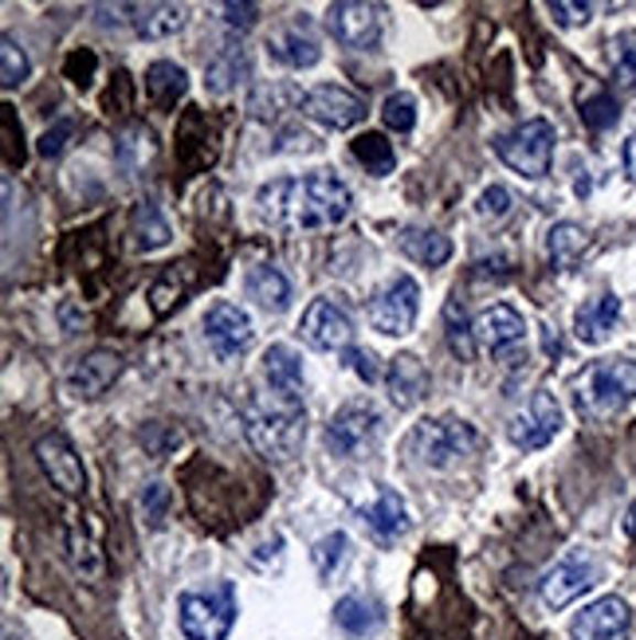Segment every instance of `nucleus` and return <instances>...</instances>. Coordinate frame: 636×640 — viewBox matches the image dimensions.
Returning a JSON list of instances; mask_svg holds the SVG:
<instances>
[{
    "instance_id": "obj_26",
    "label": "nucleus",
    "mask_w": 636,
    "mask_h": 640,
    "mask_svg": "<svg viewBox=\"0 0 636 640\" xmlns=\"http://www.w3.org/2000/svg\"><path fill=\"white\" fill-rule=\"evenodd\" d=\"M170 225H165L162 208L153 205V200H142V205H134V213H130V248L134 252H158V248H165L170 243Z\"/></svg>"
},
{
    "instance_id": "obj_17",
    "label": "nucleus",
    "mask_w": 636,
    "mask_h": 640,
    "mask_svg": "<svg viewBox=\"0 0 636 640\" xmlns=\"http://www.w3.org/2000/svg\"><path fill=\"white\" fill-rule=\"evenodd\" d=\"M118 373H122V354L90 350L67 370V389H72L75 398H87V401L103 398V393L118 381Z\"/></svg>"
},
{
    "instance_id": "obj_16",
    "label": "nucleus",
    "mask_w": 636,
    "mask_h": 640,
    "mask_svg": "<svg viewBox=\"0 0 636 640\" xmlns=\"http://www.w3.org/2000/svg\"><path fill=\"white\" fill-rule=\"evenodd\" d=\"M36 460H40V468L47 471V479L60 487L63 496H79L83 487H87V471H83L79 452L72 448V441H67V436H60V433L40 436V441H36Z\"/></svg>"
},
{
    "instance_id": "obj_23",
    "label": "nucleus",
    "mask_w": 636,
    "mask_h": 640,
    "mask_svg": "<svg viewBox=\"0 0 636 640\" xmlns=\"http://www.w3.org/2000/svg\"><path fill=\"white\" fill-rule=\"evenodd\" d=\"M268 55L276 59V64L303 72V67H314L319 59H323V47L314 44V40L306 36V32L299 24H288V28H279V32H271Z\"/></svg>"
},
{
    "instance_id": "obj_34",
    "label": "nucleus",
    "mask_w": 636,
    "mask_h": 640,
    "mask_svg": "<svg viewBox=\"0 0 636 640\" xmlns=\"http://www.w3.org/2000/svg\"><path fill=\"white\" fill-rule=\"evenodd\" d=\"M349 150H354V158H358V162L366 165V173H374V177H386V173H394V165H397L394 142H386V134H374V130L354 138Z\"/></svg>"
},
{
    "instance_id": "obj_12",
    "label": "nucleus",
    "mask_w": 636,
    "mask_h": 640,
    "mask_svg": "<svg viewBox=\"0 0 636 640\" xmlns=\"http://www.w3.org/2000/svg\"><path fill=\"white\" fill-rule=\"evenodd\" d=\"M205 338H208V346H213L216 358L236 361L251 346V338H256V326H251L248 311L220 299V303H213V307L205 311Z\"/></svg>"
},
{
    "instance_id": "obj_32",
    "label": "nucleus",
    "mask_w": 636,
    "mask_h": 640,
    "mask_svg": "<svg viewBox=\"0 0 636 640\" xmlns=\"http://www.w3.org/2000/svg\"><path fill=\"white\" fill-rule=\"evenodd\" d=\"M188 283H193V268H188V263H173V268H165L150 288V311L153 315L158 318L170 315V311L181 303V295L188 291Z\"/></svg>"
},
{
    "instance_id": "obj_8",
    "label": "nucleus",
    "mask_w": 636,
    "mask_h": 640,
    "mask_svg": "<svg viewBox=\"0 0 636 640\" xmlns=\"http://www.w3.org/2000/svg\"><path fill=\"white\" fill-rule=\"evenodd\" d=\"M412 444H417V452H421V460L429 464V468H449L456 456H472L479 436H475V429L467 421L444 416V421L417 424Z\"/></svg>"
},
{
    "instance_id": "obj_35",
    "label": "nucleus",
    "mask_w": 636,
    "mask_h": 640,
    "mask_svg": "<svg viewBox=\"0 0 636 640\" xmlns=\"http://www.w3.org/2000/svg\"><path fill=\"white\" fill-rule=\"evenodd\" d=\"M346 551H349V539L342 531L323 534V539L314 542L311 558H314V570H319V577H323V582H331V577L338 574L342 562H346Z\"/></svg>"
},
{
    "instance_id": "obj_24",
    "label": "nucleus",
    "mask_w": 636,
    "mask_h": 640,
    "mask_svg": "<svg viewBox=\"0 0 636 640\" xmlns=\"http://www.w3.org/2000/svg\"><path fill=\"white\" fill-rule=\"evenodd\" d=\"M397 248L421 268H440V263L452 260V240L444 232H432V228H401Z\"/></svg>"
},
{
    "instance_id": "obj_14",
    "label": "nucleus",
    "mask_w": 636,
    "mask_h": 640,
    "mask_svg": "<svg viewBox=\"0 0 636 640\" xmlns=\"http://www.w3.org/2000/svg\"><path fill=\"white\" fill-rule=\"evenodd\" d=\"M628 629H633V609L617 594L590 601L570 621V637L574 640H628Z\"/></svg>"
},
{
    "instance_id": "obj_15",
    "label": "nucleus",
    "mask_w": 636,
    "mask_h": 640,
    "mask_svg": "<svg viewBox=\"0 0 636 640\" xmlns=\"http://www.w3.org/2000/svg\"><path fill=\"white\" fill-rule=\"evenodd\" d=\"M299 330H303L306 346H314V350H346L349 338H354L349 315L338 303H331V299H314L311 307L303 311Z\"/></svg>"
},
{
    "instance_id": "obj_39",
    "label": "nucleus",
    "mask_w": 636,
    "mask_h": 640,
    "mask_svg": "<svg viewBox=\"0 0 636 640\" xmlns=\"http://www.w3.org/2000/svg\"><path fill=\"white\" fill-rule=\"evenodd\" d=\"M582 118H585V127L593 130H610L617 127V99L613 95H605V90H593V95H582Z\"/></svg>"
},
{
    "instance_id": "obj_43",
    "label": "nucleus",
    "mask_w": 636,
    "mask_h": 640,
    "mask_svg": "<svg viewBox=\"0 0 636 640\" xmlns=\"http://www.w3.org/2000/svg\"><path fill=\"white\" fill-rule=\"evenodd\" d=\"M346 366L354 373H358L366 386H374V381H381V366H377V354L366 350V346H346Z\"/></svg>"
},
{
    "instance_id": "obj_7",
    "label": "nucleus",
    "mask_w": 636,
    "mask_h": 640,
    "mask_svg": "<svg viewBox=\"0 0 636 640\" xmlns=\"http://www.w3.org/2000/svg\"><path fill=\"white\" fill-rule=\"evenodd\" d=\"M326 28L342 47L354 52H374L386 32V9L374 0H338L326 9Z\"/></svg>"
},
{
    "instance_id": "obj_6",
    "label": "nucleus",
    "mask_w": 636,
    "mask_h": 640,
    "mask_svg": "<svg viewBox=\"0 0 636 640\" xmlns=\"http://www.w3.org/2000/svg\"><path fill=\"white\" fill-rule=\"evenodd\" d=\"M417 311H421V288L412 275H394L386 288H377L369 299V326L377 334H389V338H401L417 323Z\"/></svg>"
},
{
    "instance_id": "obj_9",
    "label": "nucleus",
    "mask_w": 636,
    "mask_h": 640,
    "mask_svg": "<svg viewBox=\"0 0 636 640\" xmlns=\"http://www.w3.org/2000/svg\"><path fill=\"white\" fill-rule=\"evenodd\" d=\"M381 436V413L369 401H349L326 424V441L338 456H362Z\"/></svg>"
},
{
    "instance_id": "obj_48",
    "label": "nucleus",
    "mask_w": 636,
    "mask_h": 640,
    "mask_svg": "<svg viewBox=\"0 0 636 640\" xmlns=\"http://www.w3.org/2000/svg\"><path fill=\"white\" fill-rule=\"evenodd\" d=\"M90 72H95V55L90 52H75L72 59H67V75H72L79 87H87L90 83Z\"/></svg>"
},
{
    "instance_id": "obj_2",
    "label": "nucleus",
    "mask_w": 636,
    "mask_h": 640,
    "mask_svg": "<svg viewBox=\"0 0 636 640\" xmlns=\"http://www.w3.org/2000/svg\"><path fill=\"white\" fill-rule=\"evenodd\" d=\"M244 433L251 448L271 456V460H291L306 436L303 401H283L271 393V401H251L244 409Z\"/></svg>"
},
{
    "instance_id": "obj_21",
    "label": "nucleus",
    "mask_w": 636,
    "mask_h": 640,
    "mask_svg": "<svg viewBox=\"0 0 636 640\" xmlns=\"http://www.w3.org/2000/svg\"><path fill=\"white\" fill-rule=\"evenodd\" d=\"M617 318H621V299L617 295H597V299H590V303H582V307H578V315H574L578 343L601 346L613 334Z\"/></svg>"
},
{
    "instance_id": "obj_20",
    "label": "nucleus",
    "mask_w": 636,
    "mask_h": 640,
    "mask_svg": "<svg viewBox=\"0 0 636 640\" xmlns=\"http://www.w3.org/2000/svg\"><path fill=\"white\" fill-rule=\"evenodd\" d=\"M389 401L397 409H412L421 405V398L429 393V370H424V361L417 354H397L389 361Z\"/></svg>"
},
{
    "instance_id": "obj_3",
    "label": "nucleus",
    "mask_w": 636,
    "mask_h": 640,
    "mask_svg": "<svg viewBox=\"0 0 636 640\" xmlns=\"http://www.w3.org/2000/svg\"><path fill=\"white\" fill-rule=\"evenodd\" d=\"M177 621L188 640H228L236 625L233 582H216L208 589H188L177 601Z\"/></svg>"
},
{
    "instance_id": "obj_10",
    "label": "nucleus",
    "mask_w": 636,
    "mask_h": 640,
    "mask_svg": "<svg viewBox=\"0 0 636 640\" xmlns=\"http://www.w3.org/2000/svg\"><path fill=\"white\" fill-rule=\"evenodd\" d=\"M562 424H565V416H562L558 398L550 393V389H538L535 398H530V405L522 409L511 424H507V436H511L515 448L538 452V448H547V444L562 433Z\"/></svg>"
},
{
    "instance_id": "obj_30",
    "label": "nucleus",
    "mask_w": 636,
    "mask_h": 640,
    "mask_svg": "<svg viewBox=\"0 0 636 640\" xmlns=\"http://www.w3.org/2000/svg\"><path fill=\"white\" fill-rule=\"evenodd\" d=\"M334 625L349 637H366L381 625V605L374 597H362V594H346L338 605H334Z\"/></svg>"
},
{
    "instance_id": "obj_38",
    "label": "nucleus",
    "mask_w": 636,
    "mask_h": 640,
    "mask_svg": "<svg viewBox=\"0 0 636 640\" xmlns=\"http://www.w3.org/2000/svg\"><path fill=\"white\" fill-rule=\"evenodd\" d=\"M28 72H32V64H28L24 47H20L12 36L0 40V83L12 90V87H20V83L28 79Z\"/></svg>"
},
{
    "instance_id": "obj_27",
    "label": "nucleus",
    "mask_w": 636,
    "mask_h": 640,
    "mask_svg": "<svg viewBox=\"0 0 636 640\" xmlns=\"http://www.w3.org/2000/svg\"><path fill=\"white\" fill-rule=\"evenodd\" d=\"M188 90V75L185 67L170 64V59H158V64L145 67V95H150L153 107H177V99H185Z\"/></svg>"
},
{
    "instance_id": "obj_25",
    "label": "nucleus",
    "mask_w": 636,
    "mask_h": 640,
    "mask_svg": "<svg viewBox=\"0 0 636 640\" xmlns=\"http://www.w3.org/2000/svg\"><path fill=\"white\" fill-rule=\"evenodd\" d=\"M362 519H366V527L381 542H394V539H401V534L409 531V507H405V499L397 496V491H389V487L377 496L374 507L362 511Z\"/></svg>"
},
{
    "instance_id": "obj_37",
    "label": "nucleus",
    "mask_w": 636,
    "mask_h": 640,
    "mask_svg": "<svg viewBox=\"0 0 636 640\" xmlns=\"http://www.w3.org/2000/svg\"><path fill=\"white\" fill-rule=\"evenodd\" d=\"M444 326H449V350L456 354V358L472 361L475 358V326H467V315L456 299L444 307Z\"/></svg>"
},
{
    "instance_id": "obj_46",
    "label": "nucleus",
    "mask_w": 636,
    "mask_h": 640,
    "mask_svg": "<svg viewBox=\"0 0 636 640\" xmlns=\"http://www.w3.org/2000/svg\"><path fill=\"white\" fill-rule=\"evenodd\" d=\"M165 507H170V487L165 484H150L142 496V511L150 519V527H158L165 519Z\"/></svg>"
},
{
    "instance_id": "obj_31",
    "label": "nucleus",
    "mask_w": 636,
    "mask_h": 640,
    "mask_svg": "<svg viewBox=\"0 0 636 640\" xmlns=\"http://www.w3.org/2000/svg\"><path fill=\"white\" fill-rule=\"evenodd\" d=\"M251 72L248 64V52L244 47H228V52H220L216 59H208L205 67V87L213 90V95H228V90L236 87V83H244Z\"/></svg>"
},
{
    "instance_id": "obj_28",
    "label": "nucleus",
    "mask_w": 636,
    "mask_h": 640,
    "mask_svg": "<svg viewBox=\"0 0 636 640\" xmlns=\"http://www.w3.org/2000/svg\"><path fill=\"white\" fill-rule=\"evenodd\" d=\"M248 295L260 303L268 315H283V311L291 307V283L288 275L279 268H271V263H260V268L248 275Z\"/></svg>"
},
{
    "instance_id": "obj_49",
    "label": "nucleus",
    "mask_w": 636,
    "mask_h": 640,
    "mask_svg": "<svg viewBox=\"0 0 636 640\" xmlns=\"http://www.w3.org/2000/svg\"><path fill=\"white\" fill-rule=\"evenodd\" d=\"M621 165H625L628 181H633V185H636V134L628 138L625 145H621Z\"/></svg>"
},
{
    "instance_id": "obj_33",
    "label": "nucleus",
    "mask_w": 636,
    "mask_h": 640,
    "mask_svg": "<svg viewBox=\"0 0 636 640\" xmlns=\"http://www.w3.org/2000/svg\"><path fill=\"white\" fill-rule=\"evenodd\" d=\"M303 90L299 87H291V83H263L256 95H251V102H248V110L256 118H276V115H283V110H303Z\"/></svg>"
},
{
    "instance_id": "obj_41",
    "label": "nucleus",
    "mask_w": 636,
    "mask_h": 640,
    "mask_svg": "<svg viewBox=\"0 0 636 640\" xmlns=\"http://www.w3.org/2000/svg\"><path fill=\"white\" fill-rule=\"evenodd\" d=\"M67 546H72V562L83 577H99L103 574V562H99V551H95V542L83 539L79 531L67 534Z\"/></svg>"
},
{
    "instance_id": "obj_45",
    "label": "nucleus",
    "mask_w": 636,
    "mask_h": 640,
    "mask_svg": "<svg viewBox=\"0 0 636 640\" xmlns=\"http://www.w3.org/2000/svg\"><path fill=\"white\" fill-rule=\"evenodd\" d=\"M72 130H75V127H72V118H60V122H55L52 130H44V138H40L36 150H40L44 158H60L63 150H67V138H72Z\"/></svg>"
},
{
    "instance_id": "obj_36",
    "label": "nucleus",
    "mask_w": 636,
    "mask_h": 640,
    "mask_svg": "<svg viewBox=\"0 0 636 640\" xmlns=\"http://www.w3.org/2000/svg\"><path fill=\"white\" fill-rule=\"evenodd\" d=\"M613 59V79L621 90H636V32H621L610 44Z\"/></svg>"
},
{
    "instance_id": "obj_40",
    "label": "nucleus",
    "mask_w": 636,
    "mask_h": 640,
    "mask_svg": "<svg viewBox=\"0 0 636 640\" xmlns=\"http://www.w3.org/2000/svg\"><path fill=\"white\" fill-rule=\"evenodd\" d=\"M381 118H386L389 130H397V134H409V130L417 127V102H412V95H405V90L389 95L386 107H381Z\"/></svg>"
},
{
    "instance_id": "obj_47",
    "label": "nucleus",
    "mask_w": 636,
    "mask_h": 640,
    "mask_svg": "<svg viewBox=\"0 0 636 640\" xmlns=\"http://www.w3.org/2000/svg\"><path fill=\"white\" fill-rule=\"evenodd\" d=\"M225 24L248 32V28L260 24V4H225Z\"/></svg>"
},
{
    "instance_id": "obj_22",
    "label": "nucleus",
    "mask_w": 636,
    "mask_h": 640,
    "mask_svg": "<svg viewBox=\"0 0 636 640\" xmlns=\"http://www.w3.org/2000/svg\"><path fill=\"white\" fill-rule=\"evenodd\" d=\"M130 12H134V17H126V20L134 28V36H142V40H170V36H177L188 20L185 4H130Z\"/></svg>"
},
{
    "instance_id": "obj_13",
    "label": "nucleus",
    "mask_w": 636,
    "mask_h": 640,
    "mask_svg": "<svg viewBox=\"0 0 636 640\" xmlns=\"http://www.w3.org/2000/svg\"><path fill=\"white\" fill-rule=\"evenodd\" d=\"M303 115L311 122L326 130H354L366 118V102L354 95L349 87H338V83H319V87L306 90L303 99Z\"/></svg>"
},
{
    "instance_id": "obj_42",
    "label": "nucleus",
    "mask_w": 636,
    "mask_h": 640,
    "mask_svg": "<svg viewBox=\"0 0 636 640\" xmlns=\"http://www.w3.org/2000/svg\"><path fill=\"white\" fill-rule=\"evenodd\" d=\"M511 189H503V185H487L484 193H479V200H475V213L484 220H503L511 217Z\"/></svg>"
},
{
    "instance_id": "obj_18",
    "label": "nucleus",
    "mask_w": 636,
    "mask_h": 640,
    "mask_svg": "<svg viewBox=\"0 0 636 640\" xmlns=\"http://www.w3.org/2000/svg\"><path fill=\"white\" fill-rule=\"evenodd\" d=\"M263 378H268L271 393L283 401H303V358H299L291 346L276 343L263 350Z\"/></svg>"
},
{
    "instance_id": "obj_4",
    "label": "nucleus",
    "mask_w": 636,
    "mask_h": 640,
    "mask_svg": "<svg viewBox=\"0 0 636 640\" xmlns=\"http://www.w3.org/2000/svg\"><path fill=\"white\" fill-rule=\"evenodd\" d=\"M554 127H550L547 118H527L519 122L515 130L495 138V154L507 170L522 173L527 181H538L550 173V162H554Z\"/></svg>"
},
{
    "instance_id": "obj_29",
    "label": "nucleus",
    "mask_w": 636,
    "mask_h": 640,
    "mask_svg": "<svg viewBox=\"0 0 636 640\" xmlns=\"http://www.w3.org/2000/svg\"><path fill=\"white\" fill-rule=\"evenodd\" d=\"M585 248H590V236L574 220H558L547 232V256L558 271H574V263L585 256Z\"/></svg>"
},
{
    "instance_id": "obj_19",
    "label": "nucleus",
    "mask_w": 636,
    "mask_h": 640,
    "mask_svg": "<svg viewBox=\"0 0 636 640\" xmlns=\"http://www.w3.org/2000/svg\"><path fill=\"white\" fill-rule=\"evenodd\" d=\"M522 334H527V323H522L519 311L507 307V303H495V307H487L484 315L475 318V343H484L492 354H503V350H511V346H519Z\"/></svg>"
},
{
    "instance_id": "obj_5",
    "label": "nucleus",
    "mask_w": 636,
    "mask_h": 640,
    "mask_svg": "<svg viewBox=\"0 0 636 640\" xmlns=\"http://www.w3.org/2000/svg\"><path fill=\"white\" fill-rule=\"evenodd\" d=\"M636 401V361L605 358L582 378V409L590 416H617Z\"/></svg>"
},
{
    "instance_id": "obj_1",
    "label": "nucleus",
    "mask_w": 636,
    "mask_h": 640,
    "mask_svg": "<svg viewBox=\"0 0 636 640\" xmlns=\"http://www.w3.org/2000/svg\"><path fill=\"white\" fill-rule=\"evenodd\" d=\"M349 205H354V197H349L346 181H338L331 170L306 173L295 181H276V185L260 189L263 217L299 228V232L342 225L349 217Z\"/></svg>"
},
{
    "instance_id": "obj_11",
    "label": "nucleus",
    "mask_w": 636,
    "mask_h": 640,
    "mask_svg": "<svg viewBox=\"0 0 636 640\" xmlns=\"http://www.w3.org/2000/svg\"><path fill=\"white\" fill-rule=\"evenodd\" d=\"M597 577H601V566L590 558V554L570 551L547 577H542L538 594H542V605H547V609H565V605L578 601L585 589L597 586Z\"/></svg>"
},
{
    "instance_id": "obj_44",
    "label": "nucleus",
    "mask_w": 636,
    "mask_h": 640,
    "mask_svg": "<svg viewBox=\"0 0 636 640\" xmlns=\"http://www.w3.org/2000/svg\"><path fill=\"white\" fill-rule=\"evenodd\" d=\"M550 17L558 20L562 28H578L593 20V4H582V0H550Z\"/></svg>"
}]
</instances>
